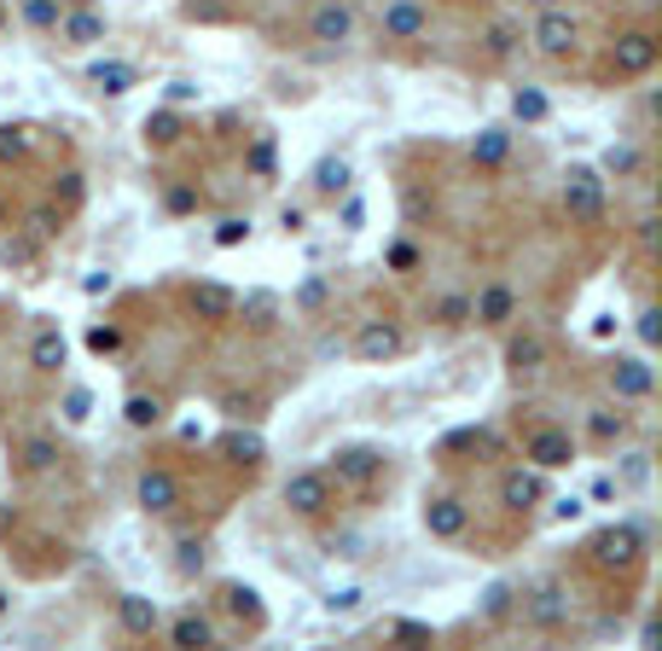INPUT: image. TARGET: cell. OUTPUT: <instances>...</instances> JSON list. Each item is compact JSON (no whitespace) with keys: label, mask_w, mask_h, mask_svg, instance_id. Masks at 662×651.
I'll list each match as a JSON object with an SVG mask.
<instances>
[{"label":"cell","mask_w":662,"mask_h":651,"mask_svg":"<svg viewBox=\"0 0 662 651\" xmlns=\"http://www.w3.org/2000/svg\"><path fill=\"white\" fill-rule=\"evenodd\" d=\"M53 36H59V47H76V53H88V47L105 41V12H93V7H64L59 24H53Z\"/></svg>","instance_id":"obj_17"},{"label":"cell","mask_w":662,"mask_h":651,"mask_svg":"<svg viewBox=\"0 0 662 651\" xmlns=\"http://www.w3.org/2000/svg\"><path fill=\"white\" fill-rule=\"evenodd\" d=\"M354 605H361V588H337V593L326 599V611H332V616H349Z\"/></svg>","instance_id":"obj_53"},{"label":"cell","mask_w":662,"mask_h":651,"mask_svg":"<svg viewBox=\"0 0 662 651\" xmlns=\"http://www.w3.org/2000/svg\"><path fill=\"white\" fill-rule=\"evenodd\" d=\"M158 599H146V593H123L116 599V628L128 634V640H151V634H158Z\"/></svg>","instance_id":"obj_20"},{"label":"cell","mask_w":662,"mask_h":651,"mask_svg":"<svg viewBox=\"0 0 662 651\" xmlns=\"http://www.w3.org/2000/svg\"><path fill=\"white\" fill-rule=\"evenodd\" d=\"M82 198H88V175H82V170H64L59 187H53V204L71 215V210H82Z\"/></svg>","instance_id":"obj_42"},{"label":"cell","mask_w":662,"mask_h":651,"mask_svg":"<svg viewBox=\"0 0 662 651\" xmlns=\"http://www.w3.org/2000/svg\"><path fill=\"white\" fill-rule=\"evenodd\" d=\"M523 623H529V628H540V634H558V628H564L570 623V593H564V581H535V588L529 593H523Z\"/></svg>","instance_id":"obj_7"},{"label":"cell","mask_w":662,"mask_h":651,"mask_svg":"<svg viewBox=\"0 0 662 651\" xmlns=\"http://www.w3.org/2000/svg\"><path fill=\"white\" fill-rule=\"evenodd\" d=\"M221 454H227L233 465H262L267 442L257 437V430H227V437H221Z\"/></svg>","instance_id":"obj_31"},{"label":"cell","mask_w":662,"mask_h":651,"mask_svg":"<svg viewBox=\"0 0 662 651\" xmlns=\"http://www.w3.org/2000/svg\"><path fill=\"white\" fill-rule=\"evenodd\" d=\"M500 506L505 512H535L547 506V472H535V465H517V472L500 477Z\"/></svg>","instance_id":"obj_19"},{"label":"cell","mask_w":662,"mask_h":651,"mask_svg":"<svg viewBox=\"0 0 662 651\" xmlns=\"http://www.w3.org/2000/svg\"><path fill=\"white\" fill-rule=\"evenodd\" d=\"M354 29H361V18H354L349 0H314V12H309L314 47H344V41H354Z\"/></svg>","instance_id":"obj_11"},{"label":"cell","mask_w":662,"mask_h":651,"mask_svg":"<svg viewBox=\"0 0 662 651\" xmlns=\"http://www.w3.org/2000/svg\"><path fill=\"white\" fill-rule=\"evenodd\" d=\"M604 378H610V396H616L622 408L627 402H651V390H657V366L645 355H610Z\"/></svg>","instance_id":"obj_8"},{"label":"cell","mask_w":662,"mask_h":651,"mask_svg":"<svg viewBox=\"0 0 662 651\" xmlns=\"http://www.w3.org/2000/svg\"><path fill=\"white\" fill-rule=\"evenodd\" d=\"M471 163H477V170H505V163H512V128L505 123H488V128H477V140H471Z\"/></svg>","instance_id":"obj_22"},{"label":"cell","mask_w":662,"mask_h":651,"mask_svg":"<svg viewBox=\"0 0 662 651\" xmlns=\"http://www.w3.org/2000/svg\"><path fill=\"white\" fill-rule=\"evenodd\" d=\"M465 529H471V506L460 494L441 489V494L424 500V536H430V541H460Z\"/></svg>","instance_id":"obj_13"},{"label":"cell","mask_w":662,"mask_h":651,"mask_svg":"<svg viewBox=\"0 0 662 651\" xmlns=\"http://www.w3.org/2000/svg\"><path fill=\"white\" fill-rule=\"evenodd\" d=\"M529 47L540 59L564 64V59H575V47H582V24H575L564 7H540V18L529 24Z\"/></svg>","instance_id":"obj_4"},{"label":"cell","mask_w":662,"mask_h":651,"mask_svg":"<svg viewBox=\"0 0 662 651\" xmlns=\"http://www.w3.org/2000/svg\"><path fill=\"white\" fill-rule=\"evenodd\" d=\"M326 472H332L337 489H372V483L384 477V454L372 442H349V448H337V454H332Z\"/></svg>","instance_id":"obj_6"},{"label":"cell","mask_w":662,"mask_h":651,"mask_svg":"<svg viewBox=\"0 0 662 651\" xmlns=\"http://www.w3.org/2000/svg\"><path fill=\"white\" fill-rule=\"evenodd\" d=\"M512 611H517V588L512 581H495V588L483 593V623H505Z\"/></svg>","instance_id":"obj_41"},{"label":"cell","mask_w":662,"mask_h":651,"mask_svg":"<svg viewBox=\"0 0 662 651\" xmlns=\"http://www.w3.org/2000/svg\"><path fill=\"white\" fill-rule=\"evenodd\" d=\"M349 180H354L349 158H320V163H314V192H320V198H344Z\"/></svg>","instance_id":"obj_30"},{"label":"cell","mask_w":662,"mask_h":651,"mask_svg":"<svg viewBox=\"0 0 662 651\" xmlns=\"http://www.w3.org/2000/svg\"><path fill=\"white\" fill-rule=\"evenodd\" d=\"M384 646H436V628L413 623V616H389V623H384Z\"/></svg>","instance_id":"obj_35"},{"label":"cell","mask_w":662,"mask_h":651,"mask_svg":"<svg viewBox=\"0 0 662 651\" xmlns=\"http://www.w3.org/2000/svg\"><path fill=\"white\" fill-rule=\"evenodd\" d=\"M163 413H168V402L158 390H134L128 402H123V420L134 425V430H151V425H163Z\"/></svg>","instance_id":"obj_28"},{"label":"cell","mask_w":662,"mask_h":651,"mask_svg":"<svg viewBox=\"0 0 662 651\" xmlns=\"http://www.w3.org/2000/svg\"><path fill=\"white\" fill-rule=\"evenodd\" d=\"M634 331H639V343H645V349H657V343H662V314L645 303V309L634 314Z\"/></svg>","instance_id":"obj_50"},{"label":"cell","mask_w":662,"mask_h":651,"mask_svg":"<svg viewBox=\"0 0 662 651\" xmlns=\"http://www.w3.org/2000/svg\"><path fill=\"white\" fill-rule=\"evenodd\" d=\"M198 88H192V82H168V105H186V99H192Z\"/></svg>","instance_id":"obj_57"},{"label":"cell","mask_w":662,"mask_h":651,"mask_svg":"<svg viewBox=\"0 0 662 651\" xmlns=\"http://www.w3.org/2000/svg\"><path fill=\"white\" fill-rule=\"evenodd\" d=\"M645 170V158H639V146L634 140H622V146H610V152H604V170L599 175H616V180H634Z\"/></svg>","instance_id":"obj_38"},{"label":"cell","mask_w":662,"mask_h":651,"mask_svg":"<svg viewBox=\"0 0 662 651\" xmlns=\"http://www.w3.org/2000/svg\"><path fill=\"white\" fill-rule=\"evenodd\" d=\"M221 599H227V611H233V616H250V623H262L257 588H245V581H227V588H221Z\"/></svg>","instance_id":"obj_44"},{"label":"cell","mask_w":662,"mask_h":651,"mask_svg":"<svg viewBox=\"0 0 662 651\" xmlns=\"http://www.w3.org/2000/svg\"><path fill=\"white\" fill-rule=\"evenodd\" d=\"M0 262H7V268H36V262H41V239H29V233H12V239L0 245Z\"/></svg>","instance_id":"obj_39"},{"label":"cell","mask_w":662,"mask_h":651,"mask_svg":"<svg viewBox=\"0 0 662 651\" xmlns=\"http://www.w3.org/2000/svg\"><path fill=\"white\" fill-rule=\"evenodd\" d=\"M140 135H146V146L168 152V146H180V135H186V116H180V111H151Z\"/></svg>","instance_id":"obj_29"},{"label":"cell","mask_w":662,"mask_h":651,"mask_svg":"<svg viewBox=\"0 0 662 651\" xmlns=\"http://www.w3.org/2000/svg\"><path fill=\"white\" fill-rule=\"evenodd\" d=\"M512 116H517V123H547V116H552V99L540 93V88H517V93H512Z\"/></svg>","instance_id":"obj_40"},{"label":"cell","mask_w":662,"mask_h":651,"mask_svg":"<svg viewBox=\"0 0 662 651\" xmlns=\"http://www.w3.org/2000/svg\"><path fill=\"white\" fill-rule=\"evenodd\" d=\"M64 361H71V343H64V331H59V326H36V338H29V366H36L41 378H53Z\"/></svg>","instance_id":"obj_23"},{"label":"cell","mask_w":662,"mask_h":651,"mask_svg":"<svg viewBox=\"0 0 662 651\" xmlns=\"http://www.w3.org/2000/svg\"><path fill=\"white\" fill-rule=\"evenodd\" d=\"M59 12H64V0H24V24L41 29V36L59 24Z\"/></svg>","instance_id":"obj_46"},{"label":"cell","mask_w":662,"mask_h":651,"mask_svg":"<svg viewBox=\"0 0 662 651\" xmlns=\"http://www.w3.org/2000/svg\"><path fill=\"white\" fill-rule=\"evenodd\" d=\"M88 413H93V390H88V384H71V390H64V420L88 425Z\"/></svg>","instance_id":"obj_48"},{"label":"cell","mask_w":662,"mask_h":651,"mask_svg":"<svg viewBox=\"0 0 662 651\" xmlns=\"http://www.w3.org/2000/svg\"><path fill=\"white\" fill-rule=\"evenodd\" d=\"M326 297H332V279H302V291H297V309H326Z\"/></svg>","instance_id":"obj_51"},{"label":"cell","mask_w":662,"mask_h":651,"mask_svg":"<svg viewBox=\"0 0 662 651\" xmlns=\"http://www.w3.org/2000/svg\"><path fill=\"white\" fill-rule=\"evenodd\" d=\"M36 152V128L29 123H0V163H24Z\"/></svg>","instance_id":"obj_37"},{"label":"cell","mask_w":662,"mask_h":651,"mask_svg":"<svg viewBox=\"0 0 662 651\" xmlns=\"http://www.w3.org/2000/svg\"><path fill=\"white\" fill-rule=\"evenodd\" d=\"M378 36L384 41H396V47H413L430 36V7L424 0H384V12H378Z\"/></svg>","instance_id":"obj_9"},{"label":"cell","mask_w":662,"mask_h":651,"mask_svg":"<svg viewBox=\"0 0 662 651\" xmlns=\"http://www.w3.org/2000/svg\"><path fill=\"white\" fill-rule=\"evenodd\" d=\"M203 559H210L203 536H180V541H175V571H180V576H198V571H203Z\"/></svg>","instance_id":"obj_43"},{"label":"cell","mask_w":662,"mask_h":651,"mask_svg":"<svg viewBox=\"0 0 662 651\" xmlns=\"http://www.w3.org/2000/svg\"><path fill=\"white\" fill-rule=\"evenodd\" d=\"M24 233L29 239H41V245H53L59 233H64V210L47 198V204H29V215H24Z\"/></svg>","instance_id":"obj_32"},{"label":"cell","mask_w":662,"mask_h":651,"mask_svg":"<svg viewBox=\"0 0 662 651\" xmlns=\"http://www.w3.org/2000/svg\"><path fill=\"white\" fill-rule=\"evenodd\" d=\"M163 210L168 215H192L198 210V187H192V180H168V187H163Z\"/></svg>","instance_id":"obj_45"},{"label":"cell","mask_w":662,"mask_h":651,"mask_svg":"<svg viewBox=\"0 0 662 651\" xmlns=\"http://www.w3.org/2000/svg\"><path fill=\"white\" fill-rule=\"evenodd\" d=\"M53 465H59V442L53 437H24L18 442V472L36 477V472H53Z\"/></svg>","instance_id":"obj_34"},{"label":"cell","mask_w":662,"mask_h":651,"mask_svg":"<svg viewBox=\"0 0 662 651\" xmlns=\"http://www.w3.org/2000/svg\"><path fill=\"white\" fill-rule=\"evenodd\" d=\"M215 245H221V250L250 245V215H227V222H215Z\"/></svg>","instance_id":"obj_47"},{"label":"cell","mask_w":662,"mask_h":651,"mask_svg":"<svg viewBox=\"0 0 662 651\" xmlns=\"http://www.w3.org/2000/svg\"><path fill=\"white\" fill-rule=\"evenodd\" d=\"M82 291H88V297H99V291H111V274H88V279H82Z\"/></svg>","instance_id":"obj_58"},{"label":"cell","mask_w":662,"mask_h":651,"mask_svg":"<svg viewBox=\"0 0 662 651\" xmlns=\"http://www.w3.org/2000/svg\"><path fill=\"white\" fill-rule=\"evenodd\" d=\"M88 82H93V93H105V99H123L134 82H140V71H134L128 59H99L88 64Z\"/></svg>","instance_id":"obj_25"},{"label":"cell","mask_w":662,"mask_h":651,"mask_svg":"<svg viewBox=\"0 0 662 651\" xmlns=\"http://www.w3.org/2000/svg\"><path fill=\"white\" fill-rule=\"evenodd\" d=\"M517 321V291L505 286V279H488V286L471 297V326H483V331H505Z\"/></svg>","instance_id":"obj_14"},{"label":"cell","mask_w":662,"mask_h":651,"mask_svg":"<svg viewBox=\"0 0 662 651\" xmlns=\"http://www.w3.org/2000/svg\"><path fill=\"white\" fill-rule=\"evenodd\" d=\"M430 321H436V331H465L471 326V291H441Z\"/></svg>","instance_id":"obj_27"},{"label":"cell","mask_w":662,"mask_h":651,"mask_svg":"<svg viewBox=\"0 0 662 651\" xmlns=\"http://www.w3.org/2000/svg\"><path fill=\"white\" fill-rule=\"evenodd\" d=\"M7 605H12V599H7V588H0V616H7Z\"/></svg>","instance_id":"obj_61"},{"label":"cell","mask_w":662,"mask_h":651,"mask_svg":"<svg viewBox=\"0 0 662 651\" xmlns=\"http://www.w3.org/2000/svg\"><path fill=\"white\" fill-rule=\"evenodd\" d=\"M662 59V41L651 36V29H622L616 41H610V76H651Z\"/></svg>","instance_id":"obj_5"},{"label":"cell","mask_w":662,"mask_h":651,"mask_svg":"<svg viewBox=\"0 0 662 651\" xmlns=\"http://www.w3.org/2000/svg\"><path fill=\"white\" fill-rule=\"evenodd\" d=\"M361 215H366L361 198H349V204H344V227H361Z\"/></svg>","instance_id":"obj_59"},{"label":"cell","mask_w":662,"mask_h":651,"mask_svg":"<svg viewBox=\"0 0 662 651\" xmlns=\"http://www.w3.org/2000/svg\"><path fill=\"white\" fill-rule=\"evenodd\" d=\"M186 309H192L203 326H227L233 314H239V291L221 286V279H198V286L186 291Z\"/></svg>","instance_id":"obj_16"},{"label":"cell","mask_w":662,"mask_h":651,"mask_svg":"<svg viewBox=\"0 0 662 651\" xmlns=\"http://www.w3.org/2000/svg\"><path fill=\"white\" fill-rule=\"evenodd\" d=\"M587 559L599 564V571H622V576L639 571V564H645V529L627 524V517H622V524H604L599 536L587 541Z\"/></svg>","instance_id":"obj_1"},{"label":"cell","mask_w":662,"mask_h":651,"mask_svg":"<svg viewBox=\"0 0 662 651\" xmlns=\"http://www.w3.org/2000/svg\"><path fill=\"white\" fill-rule=\"evenodd\" d=\"M657 227H662L657 215H639V222H634V239H639L645 250H657Z\"/></svg>","instance_id":"obj_55"},{"label":"cell","mask_w":662,"mask_h":651,"mask_svg":"<svg viewBox=\"0 0 662 651\" xmlns=\"http://www.w3.org/2000/svg\"><path fill=\"white\" fill-rule=\"evenodd\" d=\"M0 233H7V198H0Z\"/></svg>","instance_id":"obj_60"},{"label":"cell","mask_w":662,"mask_h":651,"mask_svg":"<svg viewBox=\"0 0 662 651\" xmlns=\"http://www.w3.org/2000/svg\"><path fill=\"white\" fill-rule=\"evenodd\" d=\"M88 349L93 355H116V349H123V331L116 326H88Z\"/></svg>","instance_id":"obj_52"},{"label":"cell","mask_w":662,"mask_h":651,"mask_svg":"<svg viewBox=\"0 0 662 651\" xmlns=\"http://www.w3.org/2000/svg\"><path fill=\"white\" fill-rule=\"evenodd\" d=\"M523 460H529L535 472H564V465H575V437L564 425H535L529 437H523Z\"/></svg>","instance_id":"obj_10"},{"label":"cell","mask_w":662,"mask_h":651,"mask_svg":"<svg viewBox=\"0 0 662 651\" xmlns=\"http://www.w3.org/2000/svg\"><path fill=\"white\" fill-rule=\"evenodd\" d=\"M384 262H389V274H413L419 268V245L413 239H396V245L384 250Z\"/></svg>","instance_id":"obj_49"},{"label":"cell","mask_w":662,"mask_h":651,"mask_svg":"<svg viewBox=\"0 0 662 651\" xmlns=\"http://www.w3.org/2000/svg\"><path fill=\"white\" fill-rule=\"evenodd\" d=\"M547 361H552V343L540 338L535 326H523L505 338V373H517V378H535V373H547Z\"/></svg>","instance_id":"obj_18"},{"label":"cell","mask_w":662,"mask_h":651,"mask_svg":"<svg viewBox=\"0 0 662 651\" xmlns=\"http://www.w3.org/2000/svg\"><path fill=\"white\" fill-rule=\"evenodd\" d=\"M134 500H140L146 517H168L180 506V477L168 472V465H146V472L134 477Z\"/></svg>","instance_id":"obj_12"},{"label":"cell","mask_w":662,"mask_h":651,"mask_svg":"<svg viewBox=\"0 0 662 651\" xmlns=\"http://www.w3.org/2000/svg\"><path fill=\"white\" fill-rule=\"evenodd\" d=\"M279 227H285V233H302V227H309V210H302V204H285V210H279Z\"/></svg>","instance_id":"obj_54"},{"label":"cell","mask_w":662,"mask_h":651,"mask_svg":"<svg viewBox=\"0 0 662 651\" xmlns=\"http://www.w3.org/2000/svg\"><path fill=\"white\" fill-rule=\"evenodd\" d=\"M168 646H180V651H210L215 646V623L203 611H180L175 623H168Z\"/></svg>","instance_id":"obj_24"},{"label":"cell","mask_w":662,"mask_h":651,"mask_svg":"<svg viewBox=\"0 0 662 651\" xmlns=\"http://www.w3.org/2000/svg\"><path fill=\"white\" fill-rule=\"evenodd\" d=\"M651 477V454H627V483H645Z\"/></svg>","instance_id":"obj_56"},{"label":"cell","mask_w":662,"mask_h":651,"mask_svg":"<svg viewBox=\"0 0 662 651\" xmlns=\"http://www.w3.org/2000/svg\"><path fill=\"white\" fill-rule=\"evenodd\" d=\"M582 430H587V442H592V448H616V442H627L634 420L622 413V402H610V408H587Z\"/></svg>","instance_id":"obj_21"},{"label":"cell","mask_w":662,"mask_h":651,"mask_svg":"<svg viewBox=\"0 0 662 651\" xmlns=\"http://www.w3.org/2000/svg\"><path fill=\"white\" fill-rule=\"evenodd\" d=\"M239 309H245V326L250 331H274L279 326V297L274 291H250Z\"/></svg>","instance_id":"obj_36"},{"label":"cell","mask_w":662,"mask_h":651,"mask_svg":"<svg viewBox=\"0 0 662 651\" xmlns=\"http://www.w3.org/2000/svg\"><path fill=\"white\" fill-rule=\"evenodd\" d=\"M354 361H366V366H384V361H396L407 338H401V326L396 321H361V331H354Z\"/></svg>","instance_id":"obj_15"},{"label":"cell","mask_w":662,"mask_h":651,"mask_svg":"<svg viewBox=\"0 0 662 651\" xmlns=\"http://www.w3.org/2000/svg\"><path fill=\"white\" fill-rule=\"evenodd\" d=\"M274 163H279V140L267 135V128H262V135H250V152H245V175H250V180H267V175H274Z\"/></svg>","instance_id":"obj_33"},{"label":"cell","mask_w":662,"mask_h":651,"mask_svg":"<svg viewBox=\"0 0 662 651\" xmlns=\"http://www.w3.org/2000/svg\"><path fill=\"white\" fill-rule=\"evenodd\" d=\"M604 204H610V180L592 163H570L564 170V215L570 222H582V227L604 222Z\"/></svg>","instance_id":"obj_2"},{"label":"cell","mask_w":662,"mask_h":651,"mask_svg":"<svg viewBox=\"0 0 662 651\" xmlns=\"http://www.w3.org/2000/svg\"><path fill=\"white\" fill-rule=\"evenodd\" d=\"M517 47H523V29H517L512 18H488V24H483V59H488V64H512Z\"/></svg>","instance_id":"obj_26"},{"label":"cell","mask_w":662,"mask_h":651,"mask_svg":"<svg viewBox=\"0 0 662 651\" xmlns=\"http://www.w3.org/2000/svg\"><path fill=\"white\" fill-rule=\"evenodd\" d=\"M279 500H285L297 517H309V524H314V517H326V512L337 506V483H332L326 465H309V472H291V477H285Z\"/></svg>","instance_id":"obj_3"}]
</instances>
